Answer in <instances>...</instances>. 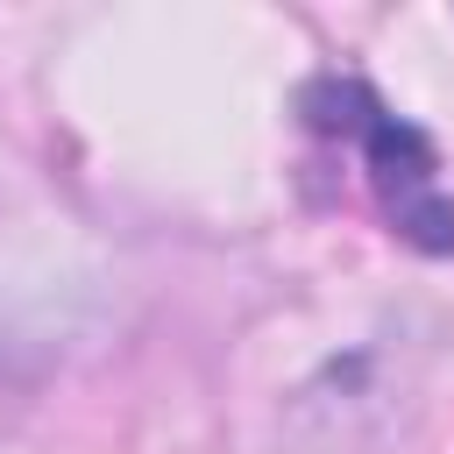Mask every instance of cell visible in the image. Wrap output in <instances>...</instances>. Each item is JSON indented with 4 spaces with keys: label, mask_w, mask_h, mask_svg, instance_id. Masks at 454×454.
Returning a JSON list of instances; mask_svg holds the SVG:
<instances>
[{
    "label": "cell",
    "mask_w": 454,
    "mask_h": 454,
    "mask_svg": "<svg viewBox=\"0 0 454 454\" xmlns=\"http://www.w3.org/2000/svg\"><path fill=\"white\" fill-rule=\"evenodd\" d=\"M305 114H312V128L333 149H348L362 163V184L376 192L390 234H404L426 255H447L454 248V199L440 192L433 142L411 121H397L362 78H319L305 92Z\"/></svg>",
    "instance_id": "obj_1"
}]
</instances>
